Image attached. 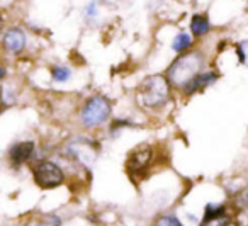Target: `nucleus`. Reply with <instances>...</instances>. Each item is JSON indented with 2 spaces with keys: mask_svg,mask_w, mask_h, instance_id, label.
I'll return each instance as SVG.
<instances>
[{
  "mask_svg": "<svg viewBox=\"0 0 248 226\" xmlns=\"http://www.w3.org/2000/svg\"><path fill=\"white\" fill-rule=\"evenodd\" d=\"M201 66H202V56L199 53H187L173 62V65L169 68L167 79L175 85L186 87L194 77L199 75Z\"/></svg>",
  "mask_w": 248,
  "mask_h": 226,
  "instance_id": "obj_1",
  "label": "nucleus"
},
{
  "mask_svg": "<svg viewBox=\"0 0 248 226\" xmlns=\"http://www.w3.org/2000/svg\"><path fill=\"white\" fill-rule=\"evenodd\" d=\"M170 80L163 75H152L143 82L140 96L146 107H158L167 102L170 94Z\"/></svg>",
  "mask_w": 248,
  "mask_h": 226,
  "instance_id": "obj_2",
  "label": "nucleus"
},
{
  "mask_svg": "<svg viewBox=\"0 0 248 226\" xmlns=\"http://www.w3.org/2000/svg\"><path fill=\"white\" fill-rule=\"evenodd\" d=\"M110 114V102L104 96H93L82 111V121L85 126L93 128L102 124Z\"/></svg>",
  "mask_w": 248,
  "mask_h": 226,
  "instance_id": "obj_3",
  "label": "nucleus"
},
{
  "mask_svg": "<svg viewBox=\"0 0 248 226\" xmlns=\"http://www.w3.org/2000/svg\"><path fill=\"white\" fill-rule=\"evenodd\" d=\"M34 180L43 189H55L63 182V172L51 161H41L34 168Z\"/></svg>",
  "mask_w": 248,
  "mask_h": 226,
  "instance_id": "obj_4",
  "label": "nucleus"
},
{
  "mask_svg": "<svg viewBox=\"0 0 248 226\" xmlns=\"http://www.w3.org/2000/svg\"><path fill=\"white\" fill-rule=\"evenodd\" d=\"M2 45L9 53H21L26 46V34L19 28H11L5 31L2 38Z\"/></svg>",
  "mask_w": 248,
  "mask_h": 226,
  "instance_id": "obj_5",
  "label": "nucleus"
},
{
  "mask_svg": "<svg viewBox=\"0 0 248 226\" xmlns=\"http://www.w3.org/2000/svg\"><path fill=\"white\" fill-rule=\"evenodd\" d=\"M230 223L228 216L224 214L223 208H214V206H207L206 216H204L202 226H226Z\"/></svg>",
  "mask_w": 248,
  "mask_h": 226,
  "instance_id": "obj_6",
  "label": "nucleus"
},
{
  "mask_svg": "<svg viewBox=\"0 0 248 226\" xmlns=\"http://www.w3.org/2000/svg\"><path fill=\"white\" fill-rule=\"evenodd\" d=\"M216 79H217L216 73H211V72L199 73V75H196L192 80H190L189 83H187L186 87H184V90H186L187 94H192V92H196V90H199V89H202V87H206V85H209V83H213Z\"/></svg>",
  "mask_w": 248,
  "mask_h": 226,
  "instance_id": "obj_7",
  "label": "nucleus"
},
{
  "mask_svg": "<svg viewBox=\"0 0 248 226\" xmlns=\"http://www.w3.org/2000/svg\"><path fill=\"white\" fill-rule=\"evenodd\" d=\"M32 150H34V145L31 141H24V143H19L16 146H12L11 150V158L14 163H24L28 161V158L32 155Z\"/></svg>",
  "mask_w": 248,
  "mask_h": 226,
  "instance_id": "obj_8",
  "label": "nucleus"
},
{
  "mask_svg": "<svg viewBox=\"0 0 248 226\" xmlns=\"http://www.w3.org/2000/svg\"><path fill=\"white\" fill-rule=\"evenodd\" d=\"M209 29H211V26H209V21H207L206 16H202V14L192 16V19H190V31H192L194 36L207 34Z\"/></svg>",
  "mask_w": 248,
  "mask_h": 226,
  "instance_id": "obj_9",
  "label": "nucleus"
},
{
  "mask_svg": "<svg viewBox=\"0 0 248 226\" xmlns=\"http://www.w3.org/2000/svg\"><path fill=\"white\" fill-rule=\"evenodd\" d=\"M190 45H192V38H190V34H187V32H180V34L175 36V39H173L172 48H173V51L182 53V51H186Z\"/></svg>",
  "mask_w": 248,
  "mask_h": 226,
  "instance_id": "obj_10",
  "label": "nucleus"
},
{
  "mask_svg": "<svg viewBox=\"0 0 248 226\" xmlns=\"http://www.w3.org/2000/svg\"><path fill=\"white\" fill-rule=\"evenodd\" d=\"M68 77H70V70L66 66H55L53 68V79L56 82H65V80H68Z\"/></svg>",
  "mask_w": 248,
  "mask_h": 226,
  "instance_id": "obj_11",
  "label": "nucleus"
},
{
  "mask_svg": "<svg viewBox=\"0 0 248 226\" xmlns=\"http://www.w3.org/2000/svg\"><path fill=\"white\" fill-rule=\"evenodd\" d=\"M156 226H184L175 216H163L162 219H158Z\"/></svg>",
  "mask_w": 248,
  "mask_h": 226,
  "instance_id": "obj_12",
  "label": "nucleus"
},
{
  "mask_svg": "<svg viewBox=\"0 0 248 226\" xmlns=\"http://www.w3.org/2000/svg\"><path fill=\"white\" fill-rule=\"evenodd\" d=\"M238 55H240L241 63H245L248 66V39L238 45Z\"/></svg>",
  "mask_w": 248,
  "mask_h": 226,
  "instance_id": "obj_13",
  "label": "nucleus"
},
{
  "mask_svg": "<svg viewBox=\"0 0 248 226\" xmlns=\"http://www.w3.org/2000/svg\"><path fill=\"white\" fill-rule=\"evenodd\" d=\"M245 202H247V206H248V192H247V197H245Z\"/></svg>",
  "mask_w": 248,
  "mask_h": 226,
  "instance_id": "obj_14",
  "label": "nucleus"
},
{
  "mask_svg": "<svg viewBox=\"0 0 248 226\" xmlns=\"http://www.w3.org/2000/svg\"><path fill=\"white\" fill-rule=\"evenodd\" d=\"M106 2H116V0H106Z\"/></svg>",
  "mask_w": 248,
  "mask_h": 226,
  "instance_id": "obj_15",
  "label": "nucleus"
},
{
  "mask_svg": "<svg viewBox=\"0 0 248 226\" xmlns=\"http://www.w3.org/2000/svg\"><path fill=\"white\" fill-rule=\"evenodd\" d=\"M31 226H38V225H31Z\"/></svg>",
  "mask_w": 248,
  "mask_h": 226,
  "instance_id": "obj_16",
  "label": "nucleus"
}]
</instances>
